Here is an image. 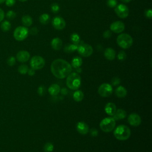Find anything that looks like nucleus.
<instances>
[{
    "label": "nucleus",
    "instance_id": "obj_18",
    "mask_svg": "<svg viewBox=\"0 0 152 152\" xmlns=\"http://www.w3.org/2000/svg\"><path fill=\"white\" fill-rule=\"evenodd\" d=\"M51 46L52 49L56 50H59L62 46V41L59 37H55L51 41Z\"/></svg>",
    "mask_w": 152,
    "mask_h": 152
},
{
    "label": "nucleus",
    "instance_id": "obj_47",
    "mask_svg": "<svg viewBox=\"0 0 152 152\" xmlns=\"http://www.w3.org/2000/svg\"><path fill=\"white\" fill-rule=\"evenodd\" d=\"M19 1H21V2H25V1H27V0H18Z\"/></svg>",
    "mask_w": 152,
    "mask_h": 152
},
{
    "label": "nucleus",
    "instance_id": "obj_13",
    "mask_svg": "<svg viewBox=\"0 0 152 152\" xmlns=\"http://www.w3.org/2000/svg\"><path fill=\"white\" fill-rule=\"evenodd\" d=\"M128 122L132 126H138L141 123V119L138 114L131 113L128 116Z\"/></svg>",
    "mask_w": 152,
    "mask_h": 152
},
{
    "label": "nucleus",
    "instance_id": "obj_4",
    "mask_svg": "<svg viewBox=\"0 0 152 152\" xmlns=\"http://www.w3.org/2000/svg\"><path fill=\"white\" fill-rule=\"evenodd\" d=\"M116 42L121 48L126 49L129 48L133 43L132 37L127 33L120 34L116 39Z\"/></svg>",
    "mask_w": 152,
    "mask_h": 152
},
{
    "label": "nucleus",
    "instance_id": "obj_38",
    "mask_svg": "<svg viewBox=\"0 0 152 152\" xmlns=\"http://www.w3.org/2000/svg\"><path fill=\"white\" fill-rule=\"evenodd\" d=\"M145 17L148 19H151L152 18V11L151 9L147 10L145 12Z\"/></svg>",
    "mask_w": 152,
    "mask_h": 152
},
{
    "label": "nucleus",
    "instance_id": "obj_22",
    "mask_svg": "<svg viewBox=\"0 0 152 152\" xmlns=\"http://www.w3.org/2000/svg\"><path fill=\"white\" fill-rule=\"evenodd\" d=\"M77 49V45L74 43H68L65 45L64 48V50L65 52L70 53L74 52Z\"/></svg>",
    "mask_w": 152,
    "mask_h": 152
},
{
    "label": "nucleus",
    "instance_id": "obj_30",
    "mask_svg": "<svg viewBox=\"0 0 152 152\" xmlns=\"http://www.w3.org/2000/svg\"><path fill=\"white\" fill-rule=\"evenodd\" d=\"M53 150V145L50 142L46 143L44 146V151L45 152H51Z\"/></svg>",
    "mask_w": 152,
    "mask_h": 152
},
{
    "label": "nucleus",
    "instance_id": "obj_25",
    "mask_svg": "<svg viewBox=\"0 0 152 152\" xmlns=\"http://www.w3.org/2000/svg\"><path fill=\"white\" fill-rule=\"evenodd\" d=\"M73 98L75 101L78 102L81 101L84 98V94L82 91L77 90L75 91L73 94Z\"/></svg>",
    "mask_w": 152,
    "mask_h": 152
},
{
    "label": "nucleus",
    "instance_id": "obj_43",
    "mask_svg": "<svg viewBox=\"0 0 152 152\" xmlns=\"http://www.w3.org/2000/svg\"><path fill=\"white\" fill-rule=\"evenodd\" d=\"M4 17H5V14L4 11L1 8H0V22H1L3 20V19L4 18Z\"/></svg>",
    "mask_w": 152,
    "mask_h": 152
},
{
    "label": "nucleus",
    "instance_id": "obj_21",
    "mask_svg": "<svg viewBox=\"0 0 152 152\" xmlns=\"http://www.w3.org/2000/svg\"><path fill=\"white\" fill-rule=\"evenodd\" d=\"M127 94V91L125 87L122 86L118 87L115 90V94L118 97L123 98L126 96Z\"/></svg>",
    "mask_w": 152,
    "mask_h": 152
},
{
    "label": "nucleus",
    "instance_id": "obj_33",
    "mask_svg": "<svg viewBox=\"0 0 152 152\" xmlns=\"http://www.w3.org/2000/svg\"><path fill=\"white\" fill-rule=\"evenodd\" d=\"M117 1L116 0H107V5L108 7L110 8H114L117 5Z\"/></svg>",
    "mask_w": 152,
    "mask_h": 152
},
{
    "label": "nucleus",
    "instance_id": "obj_23",
    "mask_svg": "<svg viewBox=\"0 0 152 152\" xmlns=\"http://www.w3.org/2000/svg\"><path fill=\"white\" fill-rule=\"evenodd\" d=\"M21 22L25 27H29L32 24L33 20L30 16L28 15H24L22 17Z\"/></svg>",
    "mask_w": 152,
    "mask_h": 152
},
{
    "label": "nucleus",
    "instance_id": "obj_7",
    "mask_svg": "<svg viewBox=\"0 0 152 152\" xmlns=\"http://www.w3.org/2000/svg\"><path fill=\"white\" fill-rule=\"evenodd\" d=\"M28 35V30L24 26H18L14 31V37L18 41H22L26 39Z\"/></svg>",
    "mask_w": 152,
    "mask_h": 152
},
{
    "label": "nucleus",
    "instance_id": "obj_1",
    "mask_svg": "<svg viewBox=\"0 0 152 152\" xmlns=\"http://www.w3.org/2000/svg\"><path fill=\"white\" fill-rule=\"evenodd\" d=\"M50 70L55 77L62 79L66 77L71 72L72 67L71 64L65 60L56 59L51 64Z\"/></svg>",
    "mask_w": 152,
    "mask_h": 152
},
{
    "label": "nucleus",
    "instance_id": "obj_44",
    "mask_svg": "<svg viewBox=\"0 0 152 152\" xmlns=\"http://www.w3.org/2000/svg\"><path fill=\"white\" fill-rule=\"evenodd\" d=\"M35 70L34 69H32V68H30V69H28V71H27V72H28V74L29 75H33L34 74V73H35V71H34Z\"/></svg>",
    "mask_w": 152,
    "mask_h": 152
},
{
    "label": "nucleus",
    "instance_id": "obj_31",
    "mask_svg": "<svg viewBox=\"0 0 152 152\" xmlns=\"http://www.w3.org/2000/svg\"><path fill=\"white\" fill-rule=\"evenodd\" d=\"M16 17V13L13 11H9L6 14V17L8 20H13Z\"/></svg>",
    "mask_w": 152,
    "mask_h": 152
},
{
    "label": "nucleus",
    "instance_id": "obj_28",
    "mask_svg": "<svg viewBox=\"0 0 152 152\" xmlns=\"http://www.w3.org/2000/svg\"><path fill=\"white\" fill-rule=\"evenodd\" d=\"M71 40L72 42V43L77 45V46H78V45H79L80 43V36L77 33H74L71 34Z\"/></svg>",
    "mask_w": 152,
    "mask_h": 152
},
{
    "label": "nucleus",
    "instance_id": "obj_32",
    "mask_svg": "<svg viewBox=\"0 0 152 152\" xmlns=\"http://www.w3.org/2000/svg\"><path fill=\"white\" fill-rule=\"evenodd\" d=\"M51 11L53 12V13H57L59 11V6L58 5V4L56 3H53L51 5Z\"/></svg>",
    "mask_w": 152,
    "mask_h": 152
},
{
    "label": "nucleus",
    "instance_id": "obj_15",
    "mask_svg": "<svg viewBox=\"0 0 152 152\" xmlns=\"http://www.w3.org/2000/svg\"><path fill=\"white\" fill-rule=\"evenodd\" d=\"M76 129L77 131L82 135H85L87 134L89 131V128L88 125L84 122H78L77 124Z\"/></svg>",
    "mask_w": 152,
    "mask_h": 152
},
{
    "label": "nucleus",
    "instance_id": "obj_12",
    "mask_svg": "<svg viewBox=\"0 0 152 152\" xmlns=\"http://www.w3.org/2000/svg\"><path fill=\"white\" fill-rule=\"evenodd\" d=\"M110 29L115 33H121L125 29V24L121 21H116L110 24Z\"/></svg>",
    "mask_w": 152,
    "mask_h": 152
},
{
    "label": "nucleus",
    "instance_id": "obj_29",
    "mask_svg": "<svg viewBox=\"0 0 152 152\" xmlns=\"http://www.w3.org/2000/svg\"><path fill=\"white\" fill-rule=\"evenodd\" d=\"M28 68L26 65H21L18 67V72L21 74H26L28 71Z\"/></svg>",
    "mask_w": 152,
    "mask_h": 152
},
{
    "label": "nucleus",
    "instance_id": "obj_9",
    "mask_svg": "<svg viewBox=\"0 0 152 152\" xmlns=\"http://www.w3.org/2000/svg\"><path fill=\"white\" fill-rule=\"evenodd\" d=\"M98 93L100 96L107 97L112 94L113 88L109 84L103 83L99 86L98 88Z\"/></svg>",
    "mask_w": 152,
    "mask_h": 152
},
{
    "label": "nucleus",
    "instance_id": "obj_34",
    "mask_svg": "<svg viewBox=\"0 0 152 152\" xmlns=\"http://www.w3.org/2000/svg\"><path fill=\"white\" fill-rule=\"evenodd\" d=\"M126 57V55L124 51H120L118 55V59L120 61H124Z\"/></svg>",
    "mask_w": 152,
    "mask_h": 152
},
{
    "label": "nucleus",
    "instance_id": "obj_2",
    "mask_svg": "<svg viewBox=\"0 0 152 152\" xmlns=\"http://www.w3.org/2000/svg\"><path fill=\"white\" fill-rule=\"evenodd\" d=\"M113 134L117 140L125 141L129 138L131 135V131L129 128L127 126L121 125L116 128Z\"/></svg>",
    "mask_w": 152,
    "mask_h": 152
},
{
    "label": "nucleus",
    "instance_id": "obj_36",
    "mask_svg": "<svg viewBox=\"0 0 152 152\" xmlns=\"http://www.w3.org/2000/svg\"><path fill=\"white\" fill-rule=\"evenodd\" d=\"M120 82H121L120 78L118 77H114L112 79V81H111L112 84L114 86L118 85L120 83Z\"/></svg>",
    "mask_w": 152,
    "mask_h": 152
},
{
    "label": "nucleus",
    "instance_id": "obj_3",
    "mask_svg": "<svg viewBox=\"0 0 152 152\" xmlns=\"http://www.w3.org/2000/svg\"><path fill=\"white\" fill-rule=\"evenodd\" d=\"M81 77L76 72L70 73L67 76L66 81V86L71 90H77L81 86Z\"/></svg>",
    "mask_w": 152,
    "mask_h": 152
},
{
    "label": "nucleus",
    "instance_id": "obj_16",
    "mask_svg": "<svg viewBox=\"0 0 152 152\" xmlns=\"http://www.w3.org/2000/svg\"><path fill=\"white\" fill-rule=\"evenodd\" d=\"M104 110L108 115L113 116L116 110V105L113 103L109 102L106 104L104 107Z\"/></svg>",
    "mask_w": 152,
    "mask_h": 152
},
{
    "label": "nucleus",
    "instance_id": "obj_6",
    "mask_svg": "<svg viewBox=\"0 0 152 152\" xmlns=\"http://www.w3.org/2000/svg\"><path fill=\"white\" fill-rule=\"evenodd\" d=\"M77 50L78 53L84 57H88L91 56L93 52L92 46L85 43H80L79 45H78Z\"/></svg>",
    "mask_w": 152,
    "mask_h": 152
},
{
    "label": "nucleus",
    "instance_id": "obj_27",
    "mask_svg": "<svg viewBox=\"0 0 152 152\" xmlns=\"http://www.w3.org/2000/svg\"><path fill=\"white\" fill-rule=\"evenodd\" d=\"M11 23L8 21H7V20L4 21L1 24V30L3 31H9L10 30V28H11Z\"/></svg>",
    "mask_w": 152,
    "mask_h": 152
},
{
    "label": "nucleus",
    "instance_id": "obj_40",
    "mask_svg": "<svg viewBox=\"0 0 152 152\" xmlns=\"http://www.w3.org/2000/svg\"><path fill=\"white\" fill-rule=\"evenodd\" d=\"M6 5L8 7H12L15 3V0H5Z\"/></svg>",
    "mask_w": 152,
    "mask_h": 152
},
{
    "label": "nucleus",
    "instance_id": "obj_20",
    "mask_svg": "<svg viewBox=\"0 0 152 152\" xmlns=\"http://www.w3.org/2000/svg\"><path fill=\"white\" fill-rule=\"evenodd\" d=\"M61 88L57 84H52L48 88V92L52 96H56L60 92Z\"/></svg>",
    "mask_w": 152,
    "mask_h": 152
},
{
    "label": "nucleus",
    "instance_id": "obj_35",
    "mask_svg": "<svg viewBox=\"0 0 152 152\" xmlns=\"http://www.w3.org/2000/svg\"><path fill=\"white\" fill-rule=\"evenodd\" d=\"M46 87L44 86H41L38 88L37 93L40 96H43L46 93Z\"/></svg>",
    "mask_w": 152,
    "mask_h": 152
},
{
    "label": "nucleus",
    "instance_id": "obj_41",
    "mask_svg": "<svg viewBox=\"0 0 152 152\" xmlns=\"http://www.w3.org/2000/svg\"><path fill=\"white\" fill-rule=\"evenodd\" d=\"M28 32H30V33L32 35H36L38 33V30H37V27H34L31 28V29L30 30V31Z\"/></svg>",
    "mask_w": 152,
    "mask_h": 152
},
{
    "label": "nucleus",
    "instance_id": "obj_5",
    "mask_svg": "<svg viewBox=\"0 0 152 152\" xmlns=\"http://www.w3.org/2000/svg\"><path fill=\"white\" fill-rule=\"evenodd\" d=\"M115 127V120L112 118H106L103 119L100 123V129L105 132H109L113 130Z\"/></svg>",
    "mask_w": 152,
    "mask_h": 152
},
{
    "label": "nucleus",
    "instance_id": "obj_24",
    "mask_svg": "<svg viewBox=\"0 0 152 152\" xmlns=\"http://www.w3.org/2000/svg\"><path fill=\"white\" fill-rule=\"evenodd\" d=\"M82 63H83L82 59L79 56H75L72 59L71 61V65L74 68H79L82 65Z\"/></svg>",
    "mask_w": 152,
    "mask_h": 152
},
{
    "label": "nucleus",
    "instance_id": "obj_17",
    "mask_svg": "<svg viewBox=\"0 0 152 152\" xmlns=\"http://www.w3.org/2000/svg\"><path fill=\"white\" fill-rule=\"evenodd\" d=\"M116 55L115 50L111 48H107L104 50V57L109 61H112L115 59Z\"/></svg>",
    "mask_w": 152,
    "mask_h": 152
},
{
    "label": "nucleus",
    "instance_id": "obj_19",
    "mask_svg": "<svg viewBox=\"0 0 152 152\" xmlns=\"http://www.w3.org/2000/svg\"><path fill=\"white\" fill-rule=\"evenodd\" d=\"M112 116H113L112 118L115 120L122 119L126 116V112H125V110H124L122 109H119L116 110L115 113H114V115Z\"/></svg>",
    "mask_w": 152,
    "mask_h": 152
},
{
    "label": "nucleus",
    "instance_id": "obj_14",
    "mask_svg": "<svg viewBox=\"0 0 152 152\" xmlns=\"http://www.w3.org/2000/svg\"><path fill=\"white\" fill-rule=\"evenodd\" d=\"M30 53L26 50H20L16 55V58L20 62H26L30 59Z\"/></svg>",
    "mask_w": 152,
    "mask_h": 152
},
{
    "label": "nucleus",
    "instance_id": "obj_10",
    "mask_svg": "<svg viewBox=\"0 0 152 152\" xmlns=\"http://www.w3.org/2000/svg\"><path fill=\"white\" fill-rule=\"evenodd\" d=\"M115 12L119 18H125L129 15V8L126 5L121 4L115 7Z\"/></svg>",
    "mask_w": 152,
    "mask_h": 152
},
{
    "label": "nucleus",
    "instance_id": "obj_46",
    "mask_svg": "<svg viewBox=\"0 0 152 152\" xmlns=\"http://www.w3.org/2000/svg\"><path fill=\"white\" fill-rule=\"evenodd\" d=\"M5 0H0V4L3 3L4 2H5Z\"/></svg>",
    "mask_w": 152,
    "mask_h": 152
},
{
    "label": "nucleus",
    "instance_id": "obj_42",
    "mask_svg": "<svg viewBox=\"0 0 152 152\" xmlns=\"http://www.w3.org/2000/svg\"><path fill=\"white\" fill-rule=\"evenodd\" d=\"M90 134L92 137H96L98 135V131L96 129L92 128L90 129Z\"/></svg>",
    "mask_w": 152,
    "mask_h": 152
},
{
    "label": "nucleus",
    "instance_id": "obj_26",
    "mask_svg": "<svg viewBox=\"0 0 152 152\" xmlns=\"http://www.w3.org/2000/svg\"><path fill=\"white\" fill-rule=\"evenodd\" d=\"M50 16L48 14H43L39 17V21L42 24H47L50 21Z\"/></svg>",
    "mask_w": 152,
    "mask_h": 152
},
{
    "label": "nucleus",
    "instance_id": "obj_11",
    "mask_svg": "<svg viewBox=\"0 0 152 152\" xmlns=\"http://www.w3.org/2000/svg\"><path fill=\"white\" fill-rule=\"evenodd\" d=\"M52 26L53 27L58 30H61L64 29L65 27L66 23L64 19L60 17V16H56L52 20Z\"/></svg>",
    "mask_w": 152,
    "mask_h": 152
},
{
    "label": "nucleus",
    "instance_id": "obj_37",
    "mask_svg": "<svg viewBox=\"0 0 152 152\" xmlns=\"http://www.w3.org/2000/svg\"><path fill=\"white\" fill-rule=\"evenodd\" d=\"M7 63L10 66H12L15 64V59L14 57L13 56H11L8 59H7Z\"/></svg>",
    "mask_w": 152,
    "mask_h": 152
},
{
    "label": "nucleus",
    "instance_id": "obj_8",
    "mask_svg": "<svg viewBox=\"0 0 152 152\" xmlns=\"http://www.w3.org/2000/svg\"><path fill=\"white\" fill-rule=\"evenodd\" d=\"M31 68L34 70L40 69L45 65V59L40 56L36 55L31 58L30 62Z\"/></svg>",
    "mask_w": 152,
    "mask_h": 152
},
{
    "label": "nucleus",
    "instance_id": "obj_45",
    "mask_svg": "<svg viewBox=\"0 0 152 152\" xmlns=\"http://www.w3.org/2000/svg\"><path fill=\"white\" fill-rule=\"evenodd\" d=\"M121 1L124 3H128V2H131L132 0H121Z\"/></svg>",
    "mask_w": 152,
    "mask_h": 152
},
{
    "label": "nucleus",
    "instance_id": "obj_39",
    "mask_svg": "<svg viewBox=\"0 0 152 152\" xmlns=\"http://www.w3.org/2000/svg\"><path fill=\"white\" fill-rule=\"evenodd\" d=\"M103 36L104 38L106 39H109L110 38L111 36H112V32L109 30H106L103 34Z\"/></svg>",
    "mask_w": 152,
    "mask_h": 152
}]
</instances>
